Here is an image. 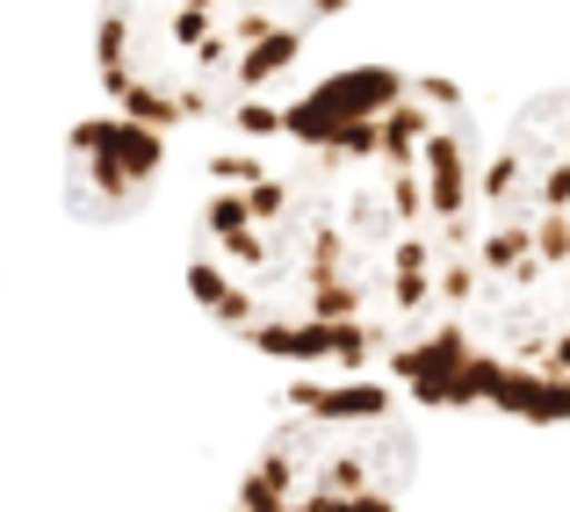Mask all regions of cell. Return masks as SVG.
I'll list each match as a JSON object with an SVG mask.
<instances>
[{"mask_svg":"<svg viewBox=\"0 0 570 512\" xmlns=\"http://www.w3.org/2000/svg\"><path fill=\"white\" fill-rule=\"evenodd\" d=\"M470 101L354 66L224 124L188 224V289L289 368L390 375L448 325L484 188Z\"/></svg>","mask_w":570,"mask_h":512,"instance_id":"6da1fadb","label":"cell"},{"mask_svg":"<svg viewBox=\"0 0 570 512\" xmlns=\"http://www.w3.org/2000/svg\"><path fill=\"white\" fill-rule=\"evenodd\" d=\"M397 390L433 412L570 426V87L534 95L491 145L455 311Z\"/></svg>","mask_w":570,"mask_h":512,"instance_id":"7a4b0ae2","label":"cell"},{"mask_svg":"<svg viewBox=\"0 0 570 512\" xmlns=\"http://www.w3.org/2000/svg\"><path fill=\"white\" fill-rule=\"evenodd\" d=\"M340 8L347 0H101V95L153 130L232 124L311 51Z\"/></svg>","mask_w":570,"mask_h":512,"instance_id":"3957f363","label":"cell"},{"mask_svg":"<svg viewBox=\"0 0 570 512\" xmlns=\"http://www.w3.org/2000/svg\"><path fill=\"white\" fill-rule=\"evenodd\" d=\"M419 441L390 375L296 368L217 512H404Z\"/></svg>","mask_w":570,"mask_h":512,"instance_id":"277c9868","label":"cell"},{"mask_svg":"<svg viewBox=\"0 0 570 512\" xmlns=\"http://www.w3.org/2000/svg\"><path fill=\"white\" fill-rule=\"evenodd\" d=\"M159 167H167V130L109 109V116H95V124L72 130V145H66V203L80 209V217H95V224L130 217V209L153 203Z\"/></svg>","mask_w":570,"mask_h":512,"instance_id":"5b68a950","label":"cell"}]
</instances>
